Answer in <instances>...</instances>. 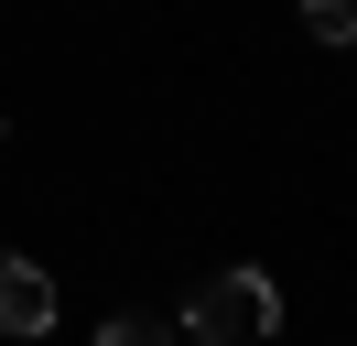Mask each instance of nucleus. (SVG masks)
Masks as SVG:
<instances>
[{"label":"nucleus","mask_w":357,"mask_h":346,"mask_svg":"<svg viewBox=\"0 0 357 346\" xmlns=\"http://www.w3.org/2000/svg\"><path fill=\"white\" fill-rule=\"evenodd\" d=\"M282 336V281L271 271H206L184 303V346H271Z\"/></svg>","instance_id":"f257e3e1"},{"label":"nucleus","mask_w":357,"mask_h":346,"mask_svg":"<svg viewBox=\"0 0 357 346\" xmlns=\"http://www.w3.org/2000/svg\"><path fill=\"white\" fill-rule=\"evenodd\" d=\"M303 33L314 43H357V0H303Z\"/></svg>","instance_id":"7ed1b4c3"},{"label":"nucleus","mask_w":357,"mask_h":346,"mask_svg":"<svg viewBox=\"0 0 357 346\" xmlns=\"http://www.w3.org/2000/svg\"><path fill=\"white\" fill-rule=\"evenodd\" d=\"M0 336H54V271L0 249Z\"/></svg>","instance_id":"f03ea898"},{"label":"nucleus","mask_w":357,"mask_h":346,"mask_svg":"<svg viewBox=\"0 0 357 346\" xmlns=\"http://www.w3.org/2000/svg\"><path fill=\"white\" fill-rule=\"evenodd\" d=\"M98 346H174V324H162V314H109Z\"/></svg>","instance_id":"20e7f679"},{"label":"nucleus","mask_w":357,"mask_h":346,"mask_svg":"<svg viewBox=\"0 0 357 346\" xmlns=\"http://www.w3.org/2000/svg\"><path fill=\"white\" fill-rule=\"evenodd\" d=\"M0 141H11V119H0Z\"/></svg>","instance_id":"39448f33"}]
</instances>
